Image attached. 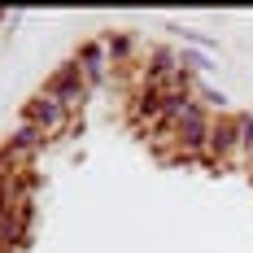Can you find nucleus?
<instances>
[{"mask_svg":"<svg viewBox=\"0 0 253 253\" xmlns=\"http://www.w3.org/2000/svg\"><path fill=\"white\" fill-rule=\"evenodd\" d=\"M75 66L87 75V83H96V79L109 75V66H114V57H109V48H105V40H92V44H83L75 57Z\"/></svg>","mask_w":253,"mask_h":253,"instance_id":"7ed1b4c3","label":"nucleus"},{"mask_svg":"<svg viewBox=\"0 0 253 253\" xmlns=\"http://www.w3.org/2000/svg\"><path fill=\"white\" fill-rule=\"evenodd\" d=\"M245 166H249V170H253V153H249V157H245Z\"/></svg>","mask_w":253,"mask_h":253,"instance_id":"20e7f679","label":"nucleus"},{"mask_svg":"<svg viewBox=\"0 0 253 253\" xmlns=\"http://www.w3.org/2000/svg\"><path fill=\"white\" fill-rule=\"evenodd\" d=\"M87 87H92V83H87V75H83L75 61H70V66H61V70H57V75L48 79V87H44V92H52L57 101L66 105L70 114H75L79 105L87 101Z\"/></svg>","mask_w":253,"mask_h":253,"instance_id":"f03ea898","label":"nucleus"},{"mask_svg":"<svg viewBox=\"0 0 253 253\" xmlns=\"http://www.w3.org/2000/svg\"><path fill=\"white\" fill-rule=\"evenodd\" d=\"M22 118H26L31 126H40V131H44V140H52V135H61V131L70 126L75 114L57 101L52 92H40V96H31V101H26V114H22Z\"/></svg>","mask_w":253,"mask_h":253,"instance_id":"f257e3e1","label":"nucleus"}]
</instances>
